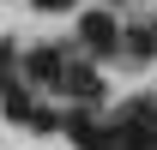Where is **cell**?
Wrapping results in <instances>:
<instances>
[{
    "label": "cell",
    "instance_id": "cell-1",
    "mask_svg": "<svg viewBox=\"0 0 157 150\" xmlns=\"http://www.w3.org/2000/svg\"><path fill=\"white\" fill-rule=\"evenodd\" d=\"M78 36H85L91 54H115V48H121V24L109 18V12H91V18L78 24Z\"/></svg>",
    "mask_w": 157,
    "mask_h": 150
},
{
    "label": "cell",
    "instance_id": "cell-2",
    "mask_svg": "<svg viewBox=\"0 0 157 150\" xmlns=\"http://www.w3.org/2000/svg\"><path fill=\"white\" fill-rule=\"evenodd\" d=\"M55 90H60V96H73V102H103V84H97V72H91V66H73Z\"/></svg>",
    "mask_w": 157,
    "mask_h": 150
},
{
    "label": "cell",
    "instance_id": "cell-3",
    "mask_svg": "<svg viewBox=\"0 0 157 150\" xmlns=\"http://www.w3.org/2000/svg\"><path fill=\"white\" fill-rule=\"evenodd\" d=\"M6 66H18V60H12V48H6V42H0V96H6Z\"/></svg>",
    "mask_w": 157,
    "mask_h": 150
},
{
    "label": "cell",
    "instance_id": "cell-4",
    "mask_svg": "<svg viewBox=\"0 0 157 150\" xmlns=\"http://www.w3.org/2000/svg\"><path fill=\"white\" fill-rule=\"evenodd\" d=\"M36 6H42V12H55V6H73V0H36Z\"/></svg>",
    "mask_w": 157,
    "mask_h": 150
}]
</instances>
